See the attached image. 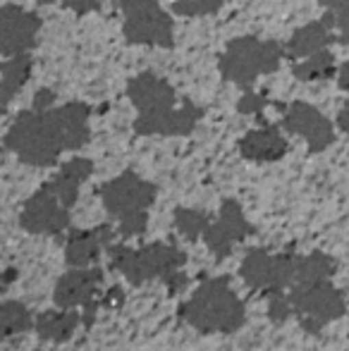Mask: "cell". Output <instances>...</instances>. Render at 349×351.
I'll return each instance as SVG.
<instances>
[{
	"instance_id": "cell-1",
	"label": "cell",
	"mask_w": 349,
	"mask_h": 351,
	"mask_svg": "<svg viewBox=\"0 0 349 351\" xmlns=\"http://www.w3.org/2000/svg\"><path fill=\"white\" fill-rule=\"evenodd\" d=\"M91 108L82 101L53 106L48 110H22L5 134V148L24 165L51 167L60 153L80 151L91 139Z\"/></svg>"
},
{
	"instance_id": "cell-2",
	"label": "cell",
	"mask_w": 349,
	"mask_h": 351,
	"mask_svg": "<svg viewBox=\"0 0 349 351\" xmlns=\"http://www.w3.org/2000/svg\"><path fill=\"white\" fill-rule=\"evenodd\" d=\"M127 96L136 108L134 132L139 136H184L194 132L204 110L180 96L163 77L141 72L127 84Z\"/></svg>"
},
{
	"instance_id": "cell-3",
	"label": "cell",
	"mask_w": 349,
	"mask_h": 351,
	"mask_svg": "<svg viewBox=\"0 0 349 351\" xmlns=\"http://www.w3.org/2000/svg\"><path fill=\"white\" fill-rule=\"evenodd\" d=\"M180 318L204 335L237 332L247 320V308L228 278L204 280L180 306Z\"/></svg>"
},
{
	"instance_id": "cell-4",
	"label": "cell",
	"mask_w": 349,
	"mask_h": 351,
	"mask_svg": "<svg viewBox=\"0 0 349 351\" xmlns=\"http://www.w3.org/2000/svg\"><path fill=\"white\" fill-rule=\"evenodd\" d=\"M108 215L115 217L122 237H139L146 232L149 208L156 201V184L146 182L136 172L127 170L120 177L106 182L98 189Z\"/></svg>"
},
{
	"instance_id": "cell-5",
	"label": "cell",
	"mask_w": 349,
	"mask_h": 351,
	"mask_svg": "<svg viewBox=\"0 0 349 351\" xmlns=\"http://www.w3.org/2000/svg\"><path fill=\"white\" fill-rule=\"evenodd\" d=\"M110 265L122 273L132 285H144L149 280H163L168 285L170 280L180 275V268L184 265V251L175 244H146L141 249H130L125 244L108 246Z\"/></svg>"
},
{
	"instance_id": "cell-6",
	"label": "cell",
	"mask_w": 349,
	"mask_h": 351,
	"mask_svg": "<svg viewBox=\"0 0 349 351\" xmlns=\"http://www.w3.org/2000/svg\"><path fill=\"white\" fill-rule=\"evenodd\" d=\"M285 48L278 41H261L256 36L232 38L220 56V74L225 82L237 84L239 88L249 91L261 74H270L280 67Z\"/></svg>"
},
{
	"instance_id": "cell-7",
	"label": "cell",
	"mask_w": 349,
	"mask_h": 351,
	"mask_svg": "<svg viewBox=\"0 0 349 351\" xmlns=\"http://www.w3.org/2000/svg\"><path fill=\"white\" fill-rule=\"evenodd\" d=\"M122 12V34L134 46L173 48L175 32L170 14L158 0H117Z\"/></svg>"
},
{
	"instance_id": "cell-8",
	"label": "cell",
	"mask_w": 349,
	"mask_h": 351,
	"mask_svg": "<svg viewBox=\"0 0 349 351\" xmlns=\"http://www.w3.org/2000/svg\"><path fill=\"white\" fill-rule=\"evenodd\" d=\"M289 308L294 315H299L302 325L311 332H318L323 325L345 315V296L333 285L330 280L304 282L292 285V291L287 294Z\"/></svg>"
},
{
	"instance_id": "cell-9",
	"label": "cell",
	"mask_w": 349,
	"mask_h": 351,
	"mask_svg": "<svg viewBox=\"0 0 349 351\" xmlns=\"http://www.w3.org/2000/svg\"><path fill=\"white\" fill-rule=\"evenodd\" d=\"M294 268H297V256L252 249L239 265V275L252 289L275 294V291H285V287H292Z\"/></svg>"
},
{
	"instance_id": "cell-10",
	"label": "cell",
	"mask_w": 349,
	"mask_h": 351,
	"mask_svg": "<svg viewBox=\"0 0 349 351\" xmlns=\"http://www.w3.org/2000/svg\"><path fill=\"white\" fill-rule=\"evenodd\" d=\"M103 280V270L86 265V268H70L56 285L53 301L58 308H84V323L88 325L96 313V291Z\"/></svg>"
},
{
	"instance_id": "cell-11",
	"label": "cell",
	"mask_w": 349,
	"mask_h": 351,
	"mask_svg": "<svg viewBox=\"0 0 349 351\" xmlns=\"http://www.w3.org/2000/svg\"><path fill=\"white\" fill-rule=\"evenodd\" d=\"M19 225L32 234L56 237L70 225V208L51 189L41 186L36 194L27 199L22 213H19Z\"/></svg>"
},
{
	"instance_id": "cell-12",
	"label": "cell",
	"mask_w": 349,
	"mask_h": 351,
	"mask_svg": "<svg viewBox=\"0 0 349 351\" xmlns=\"http://www.w3.org/2000/svg\"><path fill=\"white\" fill-rule=\"evenodd\" d=\"M252 232H254V227L249 225V220L244 217L242 206L230 199L220 206V213L210 220L208 230L204 232V241L215 258H225V256L232 254L234 246L247 239Z\"/></svg>"
},
{
	"instance_id": "cell-13",
	"label": "cell",
	"mask_w": 349,
	"mask_h": 351,
	"mask_svg": "<svg viewBox=\"0 0 349 351\" xmlns=\"http://www.w3.org/2000/svg\"><path fill=\"white\" fill-rule=\"evenodd\" d=\"M41 32V17L36 12L19 8V5H3L0 8V53L8 58L29 53L36 46Z\"/></svg>"
},
{
	"instance_id": "cell-14",
	"label": "cell",
	"mask_w": 349,
	"mask_h": 351,
	"mask_svg": "<svg viewBox=\"0 0 349 351\" xmlns=\"http://www.w3.org/2000/svg\"><path fill=\"white\" fill-rule=\"evenodd\" d=\"M282 127L289 134L302 136L309 143V151L321 153L335 141V132H333V122L323 115L318 108L309 106L304 101H294L285 108Z\"/></svg>"
},
{
	"instance_id": "cell-15",
	"label": "cell",
	"mask_w": 349,
	"mask_h": 351,
	"mask_svg": "<svg viewBox=\"0 0 349 351\" xmlns=\"http://www.w3.org/2000/svg\"><path fill=\"white\" fill-rule=\"evenodd\" d=\"M112 237H115V232H112L110 225L70 232V237L65 241V258L70 263V268L93 265V261L101 256V251L112 244Z\"/></svg>"
},
{
	"instance_id": "cell-16",
	"label": "cell",
	"mask_w": 349,
	"mask_h": 351,
	"mask_svg": "<svg viewBox=\"0 0 349 351\" xmlns=\"http://www.w3.org/2000/svg\"><path fill=\"white\" fill-rule=\"evenodd\" d=\"M333 27H335L333 12H326L323 19L299 27L287 41V46H285V56L292 58V60H302V58L323 51L330 41H337V34H333Z\"/></svg>"
},
{
	"instance_id": "cell-17",
	"label": "cell",
	"mask_w": 349,
	"mask_h": 351,
	"mask_svg": "<svg viewBox=\"0 0 349 351\" xmlns=\"http://www.w3.org/2000/svg\"><path fill=\"white\" fill-rule=\"evenodd\" d=\"M91 175H93V162L88 160V158L77 156V158H72V160H67L65 165L58 170V175L51 177L43 186L51 189L67 208H72V206L77 204L82 184H84Z\"/></svg>"
},
{
	"instance_id": "cell-18",
	"label": "cell",
	"mask_w": 349,
	"mask_h": 351,
	"mask_svg": "<svg viewBox=\"0 0 349 351\" xmlns=\"http://www.w3.org/2000/svg\"><path fill=\"white\" fill-rule=\"evenodd\" d=\"M239 153L254 162H273L287 153V139L280 134L278 127L265 125L261 130H252L239 141Z\"/></svg>"
},
{
	"instance_id": "cell-19",
	"label": "cell",
	"mask_w": 349,
	"mask_h": 351,
	"mask_svg": "<svg viewBox=\"0 0 349 351\" xmlns=\"http://www.w3.org/2000/svg\"><path fill=\"white\" fill-rule=\"evenodd\" d=\"M32 67L34 60L29 53L12 56L10 60L0 62V110H5L12 103V98L22 91L27 79L32 77Z\"/></svg>"
},
{
	"instance_id": "cell-20",
	"label": "cell",
	"mask_w": 349,
	"mask_h": 351,
	"mask_svg": "<svg viewBox=\"0 0 349 351\" xmlns=\"http://www.w3.org/2000/svg\"><path fill=\"white\" fill-rule=\"evenodd\" d=\"M82 323V315L77 308H60V311H46L36 318L34 330L41 339L48 342H67Z\"/></svg>"
},
{
	"instance_id": "cell-21",
	"label": "cell",
	"mask_w": 349,
	"mask_h": 351,
	"mask_svg": "<svg viewBox=\"0 0 349 351\" xmlns=\"http://www.w3.org/2000/svg\"><path fill=\"white\" fill-rule=\"evenodd\" d=\"M36 318L32 315V311L19 301H3L0 304V342L14 335H22L34 330Z\"/></svg>"
},
{
	"instance_id": "cell-22",
	"label": "cell",
	"mask_w": 349,
	"mask_h": 351,
	"mask_svg": "<svg viewBox=\"0 0 349 351\" xmlns=\"http://www.w3.org/2000/svg\"><path fill=\"white\" fill-rule=\"evenodd\" d=\"M292 74L299 82H326V79H333V74H335V58L323 48V51L304 58L302 62H294Z\"/></svg>"
},
{
	"instance_id": "cell-23",
	"label": "cell",
	"mask_w": 349,
	"mask_h": 351,
	"mask_svg": "<svg viewBox=\"0 0 349 351\" xmlns=\"http://www.w3.org/2000/svg\"><path fill=\"white\" fill-rule=\"evenodd\" d=\"M335 273V263L330 256L313 251L309 256H297V268H294V282L292 285H304V282H316V280H330Z\"/></svg>"
},
{
	"instance_id": "cell-24",
	"label": "cell",
	"mask_w": 349,
	"mask_h": 351,
	"mask_svg": "<svg viewBox=\"0 0 349 351\" xmlns=\"http://www.w3.org/2000/svg\"><path fill=\"white\" fill-rule=\"evenodd\" d=\"M210 220L213 217L204 210H196V208H177L175 210V227L184 239L196 241V239H204V232L208 230Z\"/></svg>"
},
{
	"instance_id": "cell-25",
	"label": "cell",
	"mask_w": 349,
	"mask_h": 351,
	"mask_svg": "<svg viewBox=\"0 0 349 351\" xmlns=\"http://www.w3.org/2000/svg\"><path fill=\"white\" fill-rule=\"evenodd\" d=\"M223 3L225 0H175L173 12L180 17H204V14H215Z\"/></svg>"
},
{
	"instance_id": "cell-26",
	"label": "cell",
	"mask_w": 349,
	"mask_h": 351,
	"mask_svg": "<svg viewBox=\"0 0 349 351\" xmlns=\"http://www.w3.org/2000/svg\"><path fill=\"white\" fill-rule=\"evenodd\" d=\"M328 12H333L337 27V41L349 48V0H318Z\"/></svg>"
},
{
	"instance_id": "cell-27",
	"label": "cell",
	"mask_w": 349,
	"mask_h": 351,
	"mask_svg": "<svg viewBox=\"0 0 349 351\" xmlns=\"http://www.w3.org/2000/svg\"><path fill=\"white\" fill-rule=\"evenodd\" d=\"M265 106H268V98L265 96L244 91V96L239 98V103H237V110L242 112V115H261V110Z\"/></svg>"
},
{
	"instance_id": "cell-28",
	"label": "cell",
	"mask_w": 349,
	"mask_h": 351,
	"mask_svg": "<svg viewBox=\"0 0 349 351\" xmlns=\"http://www.w3.org/2000/svg\"><path fill=\"white\" fill-rule=\"evenodd\" d=\"M38 5H51V3H62L65 8L75 10V14H88L96 12L101 8V0H36Z\"/></svg>"
},
{
	"instance_id": "cell-29",
	"label": "cell",
	"mask_w": 349,
	"mask_h": 351,
	"mask_svg": "<svg viewBox=\"0 0 349 351\" xmlns=\"http://www.w3.org/2000/svg\"><path fill=\"white\" fill-rule=\"evenodd\" d=\"M56 91H51V88H38L36 96H34V110H48V108L56 106Z\"/></svg>"
},
{
	"instance_id": "cell-30",
	"label": "cell",
	"mask_w": 349,
	"mask_h": 351,
	"mask_svg": "<svg viewBox=\"0 0 349 351\" xmlns=\"http://www.w3.org/2000/svg\"><path fill=\"white\" fill-rule=\"evenodd\" d=\"M337 84H340L342 91L349 93V62H345V65L337 70Z\"/></svg>"
},
{
	"instance_id": "cell-31",
	"label": "cell",
	"mask_w": 349,
	"mask_h": 351,
	"mask_svg": "<svg viewBox=\"0 0 349 351\" xmlns=\"http://www.w3.org/2000/svg\"><path fill=\"white\" fill-rule=\"evenodd\" d=\"M337 127H340L345 134H349V103L342 108L340 112H337Z\"/></svg>"
},
{
	"instance_id": "cell-32",
	"label": "cell",
	"mask_w": 349,
	"mask_h": 351,
	"mask_svg": "<svg viewBox=\"0 0 349 351\" xmlns=\"http://www.w3.org/2000/svg\"><path fill=\"white\" fill-rule=\"evenodd\" d=\"M3 287H5V285H3V282H0V291H3Z\"/></svg>"
}]
</instances>
